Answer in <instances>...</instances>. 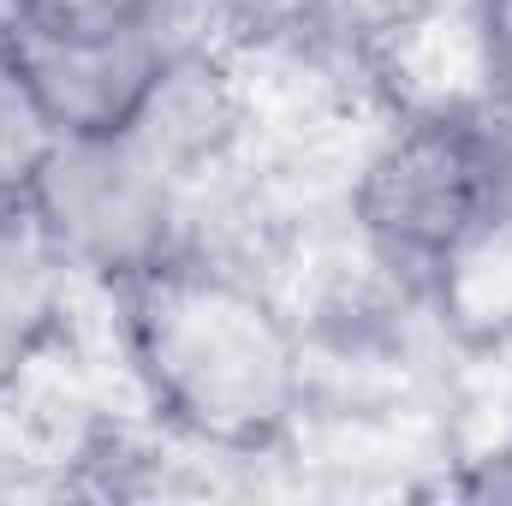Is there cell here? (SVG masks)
<instances>
[{
    "label": "cell",
    "instance_id": "1",
    "mask_svg": "<svg viewBox=\"0 0 512 506\" xmlns=\"http://www.w3.org/2000/svg\"><path fill=\"white\" fill-rule=\"evenodd\" d=\"M149 405L203 447L268 453L304 411V352L280 304L233 268L173 251L114 286Z\"/></svg>",
    "mask_w": 512,
    "mask_h": 506
},
{
    "label": "cell",
    "instance_id": "2",
    "mask_svg": "<svg viewBox=\"0 0 512 506\" xmlns=\"http://www.w3.org/2000/svg\"><path fill=\"white\" fill-rule=\"evenodd\" d=\"M191 191L197 179L137 120H120L108 131H60L24 209L72 274L120 286L179 251Z\"/></svg>",
    "mask_w": 512,
    "mask_h": 506
},
{
    "label": "cell",
    "instance_id": "3",
    "mask_svg": "<svg viewBox=\"0 0 512 506\" xmlns=\"http://www.w3.org/2000/svg\"><path fill=\"white\" fill-rule=\"evenodd\" d=\"M477 167L459 102L411 108L399 126L370 149L352 185V221L364 245L387 268L417 274L429 286L435 262L459 245V233L477 221Z\"/></svg>",
    "mask_w": 512,
    "mask_h": 506
},
{
    "label": "cell",
    "instance_id": "4",
    "mask_svg": "<svg viewBox=\"0 0 512 506\" xmlns=\"http://www.w3.org/2000/svg\"><path fill=\"white\" fill-rule=\"evenodd\" d=\"M0 30L60 131L120 126L149 96L167 54L179 48V30L96 24V18H60V12H30V6H0Z\"/></svg>",
    "mask_w": 512,
    "mask_h": 506
},
{
    "label": "cell",
    "instance_id": "5",
    "mask_svg": "<svg viewBox=\"0 0 512 506\" xmlns=\"http://www.w3.org/2000/svg\"><path fill=\"white\" fill-rule=\"evenodd\" d=\"M72 268L42 239L24 203H0V399L30 376L66 322Z\"/></svg>",
    "mask_w": 512,
    "mask_h": 506
},
{
    "label": "cell",
    "instance_id": "6",
    "mask_svg": "<svg viewBox=\"0 0 512 506\" xmlns=\"http://www.w3.org/2000/svg\"><path fill=\"white\" fill-rule=\"evenodd\" d=\"M429 292L441 304V322L465 346H501L512 340V227L477 215L459 245L435 262Z\"/></svg>",
    "mask_w": 512,
    "mask_h": 506
},
{
    "label": "cell",
    "instance_id": "7",
    "mask_svg": "<svg viewBox=\"0 0 512 506\" xmlns=\"http://www.w3.org/2000/svg\"><path fill=\"white\" fill-rule=\"evenodd\" d=\"M54 143H60V126L0 30V203H24V191L42 173Z\"/></svg>",
    "mask_w": 512,
    "mask_h": 506
},
{
    "label": "cell",
    "instance_id": "8",
    "mask_svg": "<svg viewBox=\"0 0 512 506\" xmlns=\"http://www.w3.org/2000/svg\"><path fill=\"white\" fill-rule=\"evenodd\" d=\"M429 6L435 0H316V18L304 36L334 54H382L405 30L423 24Z\"/></svg>",
    "mask_w": 512,
    "mask_h": 506
},
{
    "label": "cell",
    "instance_id": "9",
    "mask_svg": "<svg viewBox=\"0 0 512 506\" xmlns=\"http://www.w3.org/2000/svg\"><path fill=\"white\" fill-rule=\"evenodd\" d=\"M465 137H471V167H477V215L512 227V102L501 96H465Z\"/></svg>",
    "mask_w": 512,
    "mask_h": 506
},
{
    "label": "cell",
    "instance_id": "10",
    "mask_svg": "<svg viewBox=\"0 0 512 506\" xmlns=\"http://www.w3.org/2000/svg\"><path fill=\"white\" fill-rule=\"evenodd\" d=\"M471 48L477 90L512 102V0H471Z\"/></svg>",
    "mask_w": 512,
    "mask_h": 506
},
{
    "label": "cell",
    "instance_id": "11",
    "mask_svg": "<svg viewBox=\"0 0 512 506\" xmlns=\"http://www.w3.org/2000/svg\"><path fill=\"white\" fill-rule=\"evenodd\" d=\"M227 30L251 36V42H280V36H304L316 18V0H203Z\"/></svg>",
    "mask_w": 512,
    "mask_h": 506
},
{
    "label": "cell",
    "instance_id": "12",
    "mask_svg": "<svg viewBox=\"0 0 512 506\" xmlns=\"http://www.w3.org/2000/svg\"><path fill=\"white\" fill-rule=\"evenodd\" d=\"M0 6H30V12H60V18H96V24L179 30V6L185 0H0Z\"/></svg>",
    "mask_w": 512,
    "mask_h": 506
},
{
    "label": "cell",
    "instance_id": "13",
    "mask_svg": "<svg viewBox=\"0 0 512 506\" xmlns=\"http://www.w3.org/2000/svg\"><path fill=\"white\" fill-rule=\"evenodd\" d=\"M459 501H512V441L465 459V471L447 483Z\"/></svg>",
    "mask_w": 512,
    "mask_h": 506
}]
</instances>
